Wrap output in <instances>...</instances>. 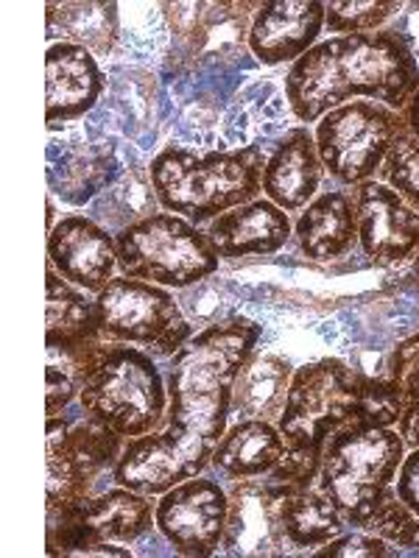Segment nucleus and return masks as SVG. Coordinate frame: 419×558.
<instances>
[{"mask_svg":"<svg viewBox=\"0 0 419 558\" xmlns=\"http://www.w3.org/2000/svg\"><path fill=\"white\" fill-rule=\"evenodd\" d=\"M263 327L232 316L204 327L171 357L168 411L159 430L132 438L115 463L112 481L159 497L188 477L204 475L229 427L232 388L243 363L258 352Z\"/></svg>","mask_w":419,"mask_h":558,"instance_id":"1","label":"nucleus"},{"mask_svg":"<svg viewBox=\"0 0 419 558\" xmlns=\"http://www.w3.org/2000/svg\"><path fill=\"white\" fill-rule=\"evenodd\" d=\"M417 89L419 59L394 28L319 39L286 73V101L302 126L361 98L403 112Z\"/></svg>","mask_w":419,"mask_h":558,"instance_id":"2","label":"nucleus"},{"mask_svg":"<svg viewBox=\"0 0 419 558\" xmlns=\"http://www.w3.org/2000/svg\"><path fill=\"white\" fill-rule=\"evenodd\" d=\"M397 416V393L386 377H369L338 357H322L294 368L277 427L288 450L324 452L338 433L394 427Z\"/></svg>","mask_w":419,"mask_h":558,"instance_id":"3","label":"nucleus"},{"mask_svg":"<svg viewBox=\"0 0 419 558\" xmlns=\"http://www.w3.org/2000/svg\"><path fill=\"white\" fill-rule=\"evenodd\" d=\"M266 154L258 143L232 151L166 146L148 166L159 209L207 227L213 218L263 196Z\"/></svg>","mask_w":419,"mask_h":558,"instance_id":"4","label":"nucleus"},{"mask_svg":"<svg viewBox=\"0 0 419 558\" xmlns=\"http://www.w3.org/2000/svg\"><path fill=\"white\" fill-rule=\"evenodd\" d=\"M79 408L132 441L166 422L168 383L143 349L107 341L84 380Z\"/></svg>","mask_w":419,"mask_h":558,"instance_id":"5","label":"nucleus"},{"mask_svg":"<svg viewBox=\"0 0 419 558\" xmlns=\"http://www.w3.org/2000/svg\"><path fill=\"white\" fill-rule=\"evenodd\" d=\"M406 441L397 427H372L333 436L322 452L319 486L336 502L349 527L361 531L378 508L397 492L406 461Z\"/></svg>","mask_w":419,"mask_h":558,"instance_id":"6","label":"nucleus"},{"mask_svg":"<svg viewBox=\"0 0 419 558\" xmlns=\"http://www.w3.org/2000/svg\"><path fill=\"white\" fill-rule=\"evenodd\" d=\"M115 241L118 271L123 277L154 282L168 291L199 286L222 266L204 229L166 209L127 227Z\"/></svg>","mask_w":419,"mask_h":558,"instance_id":"7","label":"nucleus"},{"mask_svg":"<svg viewBox=\"0 0 419 558\" xmlns=\"http://www.w3.org/2000/svg\"><path fill=\"white\" fill-rule=\"evenodd\" d=\"M96 318L104 341L137 347L154 361H171L196 336L168 288L123 274L96 293Z\"/></svg>","mask_w":419,"mask_h":558,"instance_id":"8","label":"nucleus"},{"mask_svg":"<svg viewBox=\"0 0 419 558\" xmlns=\"http://www.w3.org/2000/svg\"><path fill=\"white\" fill-rule=\"evenodd\" d=\"M408 134L406 118L378 101H349L322 114L313 129L324 173L344 187L378 179L388 154Z\"/></svg>","mask_w":419,"mask_h":558,"instance_id":"9","label":"nucleus"},{"mask_svg":"<svg viewBox=\"0 0 419 558\" xmlns=\"http://www.w3.org/2000/svg\"><path fill=\"white\" fill-rule=\"evenodd\" d=\"M45 433V511L87 500L98 477L115 470L127 447V438L87 413L82 418H68L62 413L48 416Z\"/></svg>","mask_w":419,"mask_h":558,"instance_id":"10","label":"nucleus"},{"mask_svg":"<svg viewBox=\"0 0 419 558\" xmlns=\"http://www.w3.org/2000/svg\"><path fill=\"white\" fill-rule=\"evenodd\" d=\"M229 520V492L207 475L188 477L157 497L154 522L173 553L207 558L222 550Z\"/></svg>","mask_w":419,"mask_h":558,"instance_id":"11","label":"nucleus"},{"mask_svg":"<svg viewBox=\"0 0 419 558\" xmlns=\"http://www.w3.org/2000/svg\"><path fill=\"white\" fill-rule=\"evenodd\" d=\"M229 492V520L224 533V556L272 558L294 556L283 525V488L266 477L236 481Z\"/></svg>","mask_w":419,"mask_h":558,"instance_id":"12","label":"nucleus"},{"mask_svg":"<svg viewBox=\"0 0 419 558\" xmlns=\"http://www.w3.org/2000/svg\"><path fill=\"white\" fill-rule=\"evenodd\" d=\"M358 213V246L369 260L392 266L419 252V213L381 179L352 187Z\"/></svg>","mask_w":419,"mask_h":558,"instance_id":"13","label":"nucleus"},{"mask_svg":"<svg viewBox=\"0 0 419 558\" xmlns=\"http://www.w3.org/2000/svg\"><path fill=\"white\" fill-rule=\"evenodd\" d=\"M48 266L96 296L118 277V241L89 216H64L48 232Z\"/></svg>","mask_w":419,"mask_h":558,"instance_id":"14","label":"nucleus"},{"mask_svg":"<svg viewBox=\"0 0 419 558\" xmlns=\"http://www.w3.org/2000/svg\"><path fill=\"white\" fill-rule=\"evenodd\" d=\"M327 7L322 0H268L258 3L249 26L247 48L266 68L297 62L324 32Z\"/></svg>","mask_w":419,"mask_h":558,"instance_id":"15","label":"nucleus"},{"mask_svg":"<svg viewBox=\"0 0 419 558\" xmlns=\"http://www.w3.org/2000/svg\"><path fill=\"white\" fill-rule=\"evenodd\" d=\"M107 87L96 53L73 43H53L45 51V123H73L96 107Z\"/></svg>","mask_w":419,"mask_h":558,"instance_id":"16","label":"nucleus"},{"mask_svg":"<svg viewBox=\"0 0 419 558\" xmlns=\"http://www.w3.org/2000/svg\"><path fill=\"white\" fill-rule=\"evenodd\" d=\"M204 235L222 260L268 257L286 248V243L291 241L294 221L286 209H279L277 204L261 196L213 218L204 227Z\"/></svg>","mask_w":419,"mask_h":558,"instance_id":"17","label":"nucleus"},{"mask_svg":"<svg viewBox=\"0 0 419 558\" xmlns=\"http://www.w3.org/2000/svg\"><path fill=\"white\" fill-rule=\"evenodd\" d=\"M324 166L311 126H294L272 146L263 168V196L286 213H302L322 187Z\"/></svg>","mask_w":419,"mask_h":558,"instance_id":"18","label":"nucleus"},{"mask_svg":"<svg viewBox=\"0 0 419 558\" xmlns=\"http://www.w3.org/2000/svg\"><path fill=\"white\" fill-rule=\"evenodd\" d=\"M166 9L179 48L188 57L204 59L247 43L258 3H177Z\"/></svg>","mask_w":419,"mask_h":558,"instance_id":"19","label":"nucleus"},{"mask_svg":"<svg viewBox=\"0 0 419 558\" xmlns=\"http://www.w3.org/2000/svg\"><path fill=\"white\" fill-rule=\"evenodd\" d=\"M294 238L311 263H331L358 243L356 198L349 191H324L294 221Z\"/></svg>","mask_w":419,"mask_h":558,"instance_id":"20","label":"nucleus"},{"mask_svg":"<svg viewBox=\"0 0 419 558\" xmlns=\"http://www.w3.org/2000/svg\"><path fill=\"white\" fill-rule=\"evenodd\" d=\"M283 456H286V438L274 422L238 418L218 441L210 470H216L227 481L266 477Z\"/></svg>","mask_w":419,"mask_h":558,"instance_id":"21","label":"nucleus"},{"mask_svg":"<svg viewBox=\"0 0 419 558\" xmlns=\"http://www.w3.org/2000/svg\"><path fill=\"white\" fill-rule=\"evenodd\" d=\"M272 483V481H268ZM277 486V483H274ZM283 488V525H286V536L291 542L294 556L297 553H313L349 531L347 520L336 508V502L324 495V488L316 483L308 486Z\"/></svg>","mask_w":419,"mask_h":558,"instance_id":"22","label":"nucleus"},{"mask_svg":"<svg viewBox=\"0 0 419 558\" xmlns=\"http://www.w3.org/2000/svg\"><path fill=\"white\" fill-rule=\"evenodd\" d=\"M48 43H73L96 57H107L121 37L118 3H48L45 7Z\"/></svg>","mask_w":419,"mask_h":558,"instance_id":"23","label":"nucleus"},{"mask_svg":"<svg viewBox=\"0 0 419 558\" xmlns=\"http://www.w3.org/2000/svg\"><path fill=\"white\" fill-rule=\"evenodd\" d=\"M79 506L89 525L98 531V536L104 542H115V545H132V542L143 539L152 527H157L154 522L157 497L140 495L134 488L118 486V483L101 495H89Z\"/></svg>","mask_w":419,"mask_h":558,"instance_id":"24","label":"nucleus"},{"mask_svg":"<svg viewBox=\"0 0 419 558\" xmlns=\"http://www.w3.org/2000/svg\"><path fill=\"white\" fill-rule=\"evenodd\" d=\"M294 368L268 352H254L243 363L232 388V413H241V418H266L277 425L279 413L286 408L288 386H291Z\"/></svg>","mask_w":419,"mask_h":558,"instance_id":"25","label":"nucleus"},{"mask_svg":"<svg viewBox=\"0 0 419 558\" xmlns=\"http://www.w3.org/2000/svg\"><path fill=\"white\" fill-rule=\"evenodd\" d=\"M118 179V159L109 146H76L48 168L51 196L73 207L93 204Z\"/></svg>","mask_w":419,"mask_h":558,"instance_id":"26","label":"nucleus"},{"mask_svg":"<svg viewBox=\"0 0 419 558\" xmlns=\"http://www.w3.org/2000/svg\"><path fill=\"white\" fill-rule=\"evenodd\" d=\"M98 341H73V338H45L48 366H45V416H59L79 402L84 380L104 349Z\"/></svg>","mask_w":419,"mask_h":558,"instance_id":"27","label":"nucleus"},{"mask_svg":"<svg viewBox=\"0 0 419 558\" xmlns=\"http://www.w3.org/2000/svg\"><path fill=\"white\" fill-rule=\"evenodd\" d=\"M45 338L98 341L96 296L70 286L51 266L45 274Z\"/></svg>","mask_w":419,"mask_h":558,"instance_id":"28","label":"nucleus"},{"mask_svg":"<svg viewBox=\"0 0 419 558\" xmlns=\"http://www.w3.org/2000/svg\"><path fill=\"white\" fill-rule=\"evenodd\" d=\"M154 213H159V202L146 168V171L121 173L96 202L89 204L87 216L101 223L104 229H109L112 235H118L132 223L154 216Z\"/></svg>","mask_w":419,"mask_h":558,"instance_id":"29","label":"nucleus"},{"mask_svg":"<svg viewBox=\"0 0 419 558\" xmlns=\"http://www.w3.org/2000/svg\"><path fill=\"white\" fill-rule=\"evenodd\" d=\"M45 553L48 556H118L127 558L132 550L115 542H104L98 531L87 522L82 506L51 508L45 525Z\"/></svg>","mask_w":419,"mask_h":558,"instance_id":"30","label":"nucleus"},{"mask_svg":"<svg viewBox=\"0 0 419 558\" xmlns=\"http://www.w3.org/2000/svg\"><path fill=\"white\" fill-rule=\"evenodd\" d=\"M386 380L392 383L394 393H397V405H400V416H397V433L403 436L408 450L419 447V332L406 338L394 347L392 357H388V375Z\"/></svg>","mask_w":419,"mask_h":558,"instance_id":"31","label":"nucleus"},{"mask_svg":"<svg viewBox=\"0 0 419 558\" xmlns=\"http://www.w3.org/2000/svg\"><path fill=\"white\" fill-rule=\"evenodd\" d=\"M324 7H327L324 28L333 37H347V34L383 32L388 20L397 17L403 3L400 0H333Z\"/></svg>","mask_w":419,"mask_h":558,"instance_id":"32","label":"nucleus"},{"mask_svg":"<svg viewBox=\"0 0 419 558\" xmlns=\"http://www.w3.org/2000/svg\"><path fill=\"white\" fill-rule=\"evenodd\" d=\"M361 531L375 533L394 547H414L419 550V517L403 502V497L394 492L375 514L369 517Z\"/></svg>","mask_w":419,"mask_h":558,"instance_id":"33","label":"nucleus"},{"mask_svg":"<svg viewBox=\"0 0 419 558\" xmlns=\"http://www.w3.org/2000/svg\"><path fill=\"white\" fill-rule=\"evenodd\" d=\"M378 179L386 182L392 191L400 193L419 213V140L414 134H406L394 146V151L388 154L386 166L381 168Z\"/></svg>","mask_w":419,"mask_h":558,"instance_id":"34","label":"nucleus"},{"mask_svg":"<svg viewBox=\"0 0 419 558\" xmlns=\"http://www.w3.org/2000/svg\"><path fill=\"white\" fill-rule=\"evenodd\" d=\"M394 545H388L386 539L375 536L369 531H344L342 536H336L333 542H327L324 547H319L313 556L316 558H388L397 556V550H392Z\"/></svg>","mask_w":419,"mask_h":558,"instance_id":"35","label":"nucleus"},{"mask_svg":"<svg viewBox=\"0 0 419 558\" xmlns=\"http://www.w3.org/2000/svg\"><path fill=\"white\" fill-rule=\"evenodd\" d=\"M394 486H397V495L403 497V502L419 517V447L406 452V461H403Z\"/></svg>","mask_w":419,"mask_h":558,"instance_id":"36","label":"nucleus"},{"mask_svg":"<svg viewBox=\"0 0 419 558\" xmlns=\"http://www.w3.org/2000/svg\"><path fill=\"white\" fill-rule=\"evenodd\" d=\"M403 118H406L408 134H414V137L419 140V89L414 93V98L408 101V107L403 109Z\"/></svg>","mask_w":419,"mask_h":558,"instance_id":"37","label":"nucleus"},{"mask_svg":"<svg viewBox=\"0 0 419 558\" xmlns=\"http://www.w3.org/2000/svg\"><path fill=\"white\" fill-rule=\"evenodd\" d=\"M411 277H414V286L419 288V252L414 254V266H411Z\"/></svg>","mask_w":419,"mask_h":558,"instance_id":"38","label":"nucleus"}]
</instances>
